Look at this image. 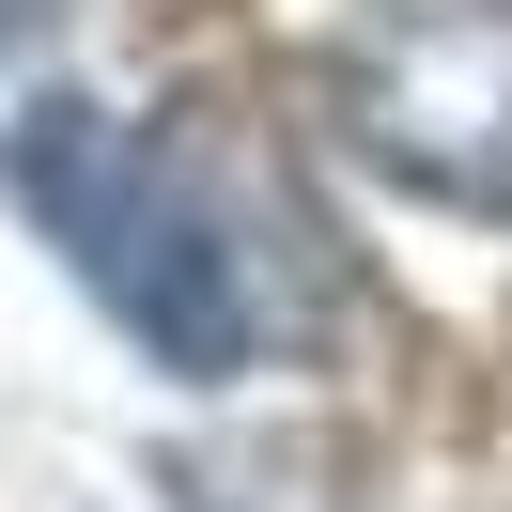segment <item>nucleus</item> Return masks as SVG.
Returning a JSON list of instances; mask_svg holds the SVG:
<instances>
[{"label": "nucleus", "mask_w": 512, "mask_h": 512, "mask_svg": "<svg viewBox=\"0 0 512 512\" xmlns=\"http://www.w3.org/2000/svg\"><path fill=\"white\" fill-rule=\"evenodd\" d=\"M326 109L388 187L512 218V0H357L326 32Z\"/></svg>", "instance_id": "f03ea898"}, {"label": "nucleus", "mask_w": 512, "mask_h": 512, "mask_svg": "<svg viewBox=\"0 0 512 512\" xmlns=\"http://www.w3.org/2000/svg\"><path fill=\"white\" fill-rule=\"evenodd\" d=\"M47 16H63V0H0V47H32V32H47Z\"/></svg>", "instance_id": "7ed1b4c3"}, {"label": "nucleus", "mask_w": 512, "mask_h": 512, "mask_svg": "<svg viewBox=\"0 0 512 512\" xmlns=\"http://www.w3.org/2000/svg\"><path fill=\"white\" fill-rule=\"evenodd\" d=\"M0 187L32 202V233L63 249V280L94 295L156 373L218 388V373L264 357L249 249H233L218 187H202L156 125H125V109H94V94H32L16 125H0Z\"/></svg>", "instance_id": "f257e3e1"}]
</instances>
